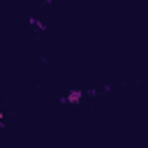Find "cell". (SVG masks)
<instances>
[{
    "label": "cell",
    "instance_id": "1",
    "mask_svg": "<svg viewBox=\"0 0 148 148\" xmlns=\"http://www.w3.org/2000/svg\"><path fill=\"white\" fill-rule=\"evenodd\" d=\"M79 99H81V90H72L67 97V102H79Z\"/></svg>",
    "mask_w": 148,
    "mask_h": 148
},
{
    "label": "cell",
    "instance_id": "2",
    "mask_svg": "<svg viewBox=\"0 0 148 148\" xmlns=\"http://www.w3.org/2000/svg\"><path fill=\"white\" fill-rule=\"evenodd\" d=\"M44 2H51V0H44Z\"/></svg>",
    "mask_w": 148,
    "mask_h": 148
}]
</instances>
